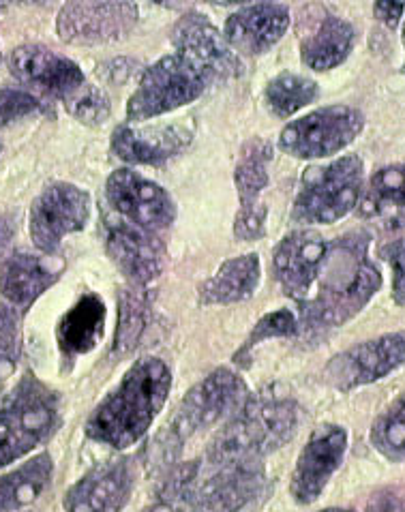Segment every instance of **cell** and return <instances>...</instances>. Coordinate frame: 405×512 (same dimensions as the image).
<instances>
[{"mask_svg": "<svg viewBox=\"0 0 405 512\" xmlns=\"http://www.w3.org/2000/svg\"><path fill=\"white\" fill-rule=\"evenodd\" d=\"M371 234L337 238L298 230L275 249L273 266L283 294L298 309V335L320 339L343 326L380 290L382 275L369 258Z\"/></svg>", "mask_w": 405, "mask_h": 512, "instance_id": "obj_1", "label": "cell"}, {"mask_svg": "<svg viewBox=\"0 0 405 512\" xmlns=\"http://www.w3.org/2000/svg\"><path fill=\"white\" fill-rule=\"evenodd\" d=\"M170 388L172 373L163 360H138L90 414L86 435L116 450L138 444L163 410Z\"/></svg>", "mask_w": 405, "mask_h": 512, "instance_id": "obj_2", "label": "cell"}, {"mask_svg": "<svg viewBox=\"0 0 405 512\" xmlns=\"http://www.w3.org/2000/svg\"><path fill=\"white\" fill-rule=\"evenodd\" d=\"M247 399L243 380L230 369H217L195 384L178 405L172 423L157 433L148 446V470L163 476L172 470L180 453L200 431L215 427L221 418L236 412Z\"/></svg>", "mask_w": 405, "mask_h": 512, "instance_id": "obj_3", "label": "cell"}, {"mask_svg": "<svg viewBox=\"0 0 405 512\" xmlns=\"http://www.w3.org/2000/svg\"><path fill=\"white\" fill-rule=\"evenodd\" d=\"M298 425L296 405L281 397H247L234 416L210 440L204 459L210 465L262 461L288 442Z\"/></svg>", "mask_w": 405, "mask_h": 512, "instance_id": "obj_4", "label": "cell"}, {"mask_svg": "<svg viewBox=\"0 0 405 512\" xmlns=\"http://www.w3.org/2000/svg\"><path fill=\"white\" fill-rule=\"evenodd\" d=\"M60 420V397L35 373L26 371L0 393V470L50 438Z\"/></svg>", "mask_w": 405, "mask_h": 512, "instance_id": "obj_5", "label": "cell"}, {"mask_svg": "<svg viewBox=\"0 0 405 512\" xmlns=\"http://www.w3.org/2000/svg\"><path fill=\"white\" fill-rule=\"evenodd\" d=\"M365 165L356 155H345L326 165L309 168L292 208V219L300 225H333L350 215L363 195Z\"/></svg>", "mask_w": 405, "mask_h": 512, "instance_id": "obj_6", "label": "cell"}, {"mask_svg": "<svg viewBox=\"0 0 405 512\" xmlns=\"http://www.w3.org/2000/svg\"><path fill=\"white\" fill-rule=\"evenodd\" d=\"M264 485V461L210 465L193 461V472L180 498L185 512H240Z\"/></svg>", "mask_w": 405, "mask_h": 512, "instance_id": "obj_7", "label": "cell"}, {"mask_svg": "<svg viewBox=\"0 0 405 512\" xmlns=\"http://www.w3.org/2000/svg\"><path fill=\"white\" fill-rule=\"evenodd\" d=\"M210 84L213 82L208 75L183 54L163 56L142 73L138 88L127 103V116L131 123H140L174 112L198 99Z\"/></svg>", "mask_w": 405, "mask_h": 512, "instance_id": "obj_8", "label": "cell"}, {"mask_svg": "<svg viewBox=\"0 0 405 512\" xmlns=\"http://www.w3.org/2000/svg\"><path fill=\"white\" fill-rule=\"evenodd\" d=\"M365 127V118L350 105H328L296 118L279 135V148L296 159H324L348 148Z\"/></svg>", "mask_w": 405, "mask_h": 512, "instance_id": "obj_9", "label": "cell"}, {"mask_svg": "<svg viewBox=\"0 0 405 512\" xmlns=\"http://www.w3.org/2000/svg\"><path fill=\"white\" fill-rule=\"evenodd\" d=\"M90 195L69 183L45 187L30 206V238L39 251L54 253L63 238L86 228Z\"/></svg>", "mask_w": 405, "mask_h": 512, "instance_id": "obj_10", "label": "cell"}, {"mask_svg": "<svg viewBox=\"0 0 405 512\" xmlns=\"http://www.w3.org/2000/svg\"><path fill=\"white\" fill-rule=\"evenodd\" d=\"M405 363V333H390L378 339L352 345L350 350L337 354L324 369L326 382L348 393L386 378Z\"/></svg>", "mask_w": 405, "mask_h": 512, "instance_id": "obj_11", "label": "cell"}, {"mask_svg": "<svg viewBox=\"0 0 405 512\" xmlns=\"http://www.w3.org/2000/svg\"><path fill=\"white\" fill-rule=\"evenodd\" d=\"M105 195H108V202L120 219L148 232L168 228L176 217V206L170 193L153 183V180L127 168L116 170L108 178Z\"/></svg>", "mask_w": 405, "mask_h": 512, "instance_id": "obj_12", "label": "cell"}, {"mask_svg": "<svg viewBox=\"0 0 405 512\" xmlns=\"http://www.w3.org/2000/svg\"><path fill=\"white\" fill-rule=\"evenodd\" d=\"M348 433L337 425H320L300 450L290 478V493L298 504H313L326 489L328 480L341 468Z\"/></svg>", "mask_w": 405, "mask_h": 512, "instance_id": "obj_13", "label": "cell"}, {"mask_svg": "<svg viewBox=\"0 0 405 512\" xmlns=\"http://www.w3.org/2000/svg\"><path fill=\"white\" fill-rule=\"evenodd\" d=\"M172 43L178 54L204 71L210 82L230 80L240 75V58L223 39L219 30L202 13L191 11L178 20L172 33Z\"/></svg>", "mask_w": 405, "mask_h": 512, "instance_id": "obj_14", "label": "cell"}, {"mask_svg": "<svg viewBox=\"0 0 405 512\" xmlns=\"http://www.w3.org/2000/svg\"><path fill=\"white\" fill-rule=\"evenodd\" d=\"M105 249L131 285L146 288L155 281L165 262V247L155 232L138 228L125 219L105 223Z\"/></svg>", "mask_w": 405, "mask_h": 512, "instance_id": "obj_15", "label": "cell"}, {"mask_svg": "<svg viewBox=\"0 0 405 512\" xmlns=\"http://www.w3.org/2000/svg\"><path fill=\"white\" fill-rule=\"evenodd\" d=\"M270 161H273V146L266 140H251L243 146L234 174L240 200L234 234L240 240H258L264 236L266 206L262 202V193L268 185Z\"/></svg>", "mask_w": 405, "mask_h": 512, "instance_id": "obj_16", "label": "cell"}, {"mask_svg": "<svg viewBox=\"0 0 405 512\" xmlns=\"http://www.w3.org/2000/svg\"><path fill=\"white\" fill-rule=\"evenodd\" d=\"M135 22L133 3H69L58 15V35L75 45L108 43L129 35Z\"/></svg>", "mask_w": 405, "mask_h": 512, "instance_id": "obj_17", "label": "cell"}, {"mask_svg": "<svg viewBox=\"0 0 405 512\" xmlns=\"http://www.w3.org/2000/svg\"><path fill=\"white\" fill-rule=\"evenodd\" d=\"M135 487L131 459H110L95 465L65 493V512H120Z\"/></svg>", "mask_w": 405, "mask_h": 512, "instance_id": "obj_18", "label": "cell"}, {"mask_svg": "<svg viewBox=\"0 0 405 512\" xmlns=\"http://www.w3.org/2000/svg\"><path fill=\"white\" fill-rule=\"evenodd\" d=\"M7 63L22 84L63 101L86 84L82 69L73 60L43 45H20L9 54Z\"/></svg>", "mask_w": 405, "mask_h": 512, "instance_id": "obj_19", "label": "cell"}, {"mask_svg": "<svg viewBox=\"0 0 405 512\" xmlns=\"http://www.w3.org/2000/svg\"><path fill=\"white\" fill-rule=\"evenodd\" d=\"M193 129L185 123L159 127L120 125L112 133V153L131 165H163L187 148Z\"/></svg>", "mask_w": 405, "mask_h": 512, "instance_id": "obj_20", "label": "cell"}, {"mask_svg": "<svg viewBox=\"0 0 405 512\" xmlns=\"http://www.w3.org/2000/svg\"><path fill=\"white\" fill-rule=\"evenodd\" d=\"M290 26V11L277 3L247 5L232 13L223 28V39L234 54L260 56L285 35Z\"/></svg>", "mask_w": 405, "mask_h": 512, "instance_id": "obj_21", "label": "cell"}, {"mask_svg": "<svg viewBox=\"0 0 405 512\" xmlns=\"http://www.w3.org/2000/svg\"><path fill=\"white\" fill-rule=\"evenodd\" d=\"M60 270L52 268L39 255L18 251L0 262V296L9 307L26 313L35 300L58 281Z\"/></svg>", "mask_w": 405, "mask_h": 512, "instance_id": "obj_22", "label": "cell"}, {"mask_svg": "<svg viewBox=\"0 0 405 512\" xmlns=\"http://www.w3.org/2000/svg\"><path fill=\"white\" fill-rule=\"evenodd\" d=\"M262 266L255 253L223 262L217 273L200 285V305H236L251 298L260 285Z\"/></svg>", "mask_w": 405, "mask_h": 512, "instance_id": "obj_23", "label": "cell"}, {"mask_svg": "<svg viewBox=\"0 0 405 512\" xmlns=\"http://www.w3.org/2000/svg\"><path fill=\"white\" fill-rule=\"evenodd\" d=\"M358 204L363 217L375 219L384 228H405V163L375 172Z\"/></svg>", "mask_w": 405, "mask_h": 512, "instance_id": "obj_24", "label": "cell"}, {"mask_svg": "<svg viewBox=\"0 0 405 512\" xmlns=\"http://www.w3.org/2000/svg\"><path fill=\"white\" fill-rule=\"evenodd\" d=\"M105 305L97 294H84L58 324L56 339L60 354L73 360L97 348L103 337Z\"/></svg>", "mask_w": 405, "mask_h": 512, "instance_id": "obj_25", "label": "cell"}, {"mask_svg": "<svg viewBox=\"0 0 405 512\" xmlns=\"http://www.w3.org/2000/svg\"><path fill=\"white\" fill-rule=\"evenodd\" d=\"M356 30L341 18H326L300 43V60L313 71H330L350 56Z\"/></svg>", "mask_w": 405, "mask_h": 512, "instance_id": "obj_26", "label": "cell"}, {"mask_svg": "<svg viewBox=\"0 0 405 512\" xmlns=\"http://www.w3.org/2000/svg\"><path fill=\"white\" fill-rule=\"evenodd\" d=\"M52 474V457L43 453L0 476V512H18L37 502L39 495L52 483Z\"/></svg>", "mask_w": 405, "mask_h": 512, "instance_id": "obj_27", "label": "cell"}, {"mask_svg": "<svg viewBox=\"0 0 405 512\" xmlns=\"http://www.w3.org/2000/svg\"><path fill=\"white\" fill-rule=\"evenodd\" d=\"M318 95L320 88L313 80L283 71L268 82L264 90V101L270 114H275L277 118H290L311 105L318 99Z\"/></svg>", "mask_w": 405, "mask_h": 512, "instance_id": "obj_28", "label": "cell"}, {"mask_svg": "<svg viewBox=\"0 0 405 512\" xmlns=\"http://www.w3.org/2000/svg\"><path fill=\"white\" fill-rule=\"evenodd\" d=\"M118 326H116V341L114 352L127 354L135 345L140 343L144 330L148 326V300L144 288H125L118 298Z\"/></svg>", "mask_w": 405, "mask_h": 512, "instance_id": "obj_29", "label": "cell"}, {"mask_svg": "<svg viewBox=\"0 0 405 512\" xmlns=\"http://www.w3.org/2000/svg\"><path fill=\"white\" fill-rule=\"evenodd\" d=\"M371 444L390 461L405 459V393L390 403L375 420Z\"/></svg>", "mask_w": 405, "mask_h": 512, "instance_id": "obj_30", "label": "cell"}, {"mask_svg": "<svg viewBox=\"0 0 405 512\" xmlns=\"http://www.w3.org/2000/svg\"><path fill=\"white\" fill-rule=\"evenodd\" d=\"M298 335V318L296 313L290 309H279L264 315V318L255 324V328L251 330V335L247 337V341L243 343L234 354V363L249 367V356L253 352L255 345L264 343L266 339H275V337H296Z\"/></svg>", "mask_w": 405, "mask_h": 512, "instance_id": "obj_31", "label": "cell"}, {"mask_svg": "<svg viewBox=\"0 0 405 512\" xmlns=\"http://www.w3.org/2000/svg\"><path fill=\"white\" fill-rule=\"evenodd\" d=\"M22 354L20 311L0 305V384L11 378Z\"/></svg>", "mask_w": 405, "mask_h": 512, "instance_id": "obj_32", "label": "cell"}, {"mask_svg": "<svg viewBox=\"0 0 405 512\" xmlns=\"http://www.w3.org/2000/svg\"><path fill=\"white\" fill-rule=\"evenodd\" d=\"M65 108L73 118H78L84 125H103L110 116V99L101 88L93 84H84L71 97L65 99Z\"/></svg>", "mask_w": 405, "mask_h": 512, "instance_id": "obj_33", "label": "cell"}, {"mask_svg": "<svg viewBox=\"0 0 405 512\" xmlns=\"http://www.w3.org/2000/svg\"><path fill=\"white\" fill-rule=\"evenodd\" d=\"M41 108V101L35 95L26 93V90L0 88V127L35 114Z\"/></svg>", "mask_w": 405, "mask_h": 512, "instance_id": "obj_34", "label": "cell"}, {"mask_svg": "<svg viewBox=\"0 0 405 512\" xmlns=\"http://www.w3.org/2000/svg\"><path fill=\"white\" fill-rule=\"evenodd\" d=\"M378 255L393 270V300L399 307H405V238L384 243Z\"/></svg>", "mask_w": 405, "mask_h": 512, "instance_id": "obj_35", "label": "cell"}, {"mask_svg": "<svg viewBox=\"0 0 405 512\" xmlns=\"http://www.w3.org/2000/svg\"><path fill=\"white\" fill-rule=\"evenodd\" d=\"M373 11L378 15V20H382L388 28H397L405 11V3H375Z\"/></svg>", "mask_w": 405, "mask_h": 512, "instance_id": "obj_36", "label": "cell"}, {"mask_svg": "<svg viewBox=\"0 0 405 512\" xmlns=\"http://www.w3.org/2000/svg\"><path fill=\"white\" fill-rule=\"evenodd\" d=\"M142 512H185V510L180 508L176 502L159 498V495H157V500H155L153 504H150L148 508H144Z\"/></svg>", "mask_w": 405, "mask_h": 512, "instance_id": "obj_37", "label": "cell"}, {"mask_svg": "<svg viewBox=\"0 0 405 512\" xmlns=\"http://www.w3.org/2000/svg\"><path fill=\"white\" fill-rule=\"evenodd\" d=\"M9 238H11V228L3 219H0V249L9 243Z\"/></svg>", "mask_w": 405, "mask_h": 512, "instance_id": "obj_38", "label": "cell"}, {"mask_svg": "<svg viewBox=\"0 0 405 512\" xmlns=\"http://www.w3.org/2000/svg\"><path fill=\"white\" fill-rule=\"evenodd\" d=\"M318 512H354V510H348V508H326V510H318Z\"/></svg>", "mask_w": 405, "mask_h": 512, "instance_id": "obj_39", "label": "cell"}, {"mask_svg": "<svg viewBox=\"0 0 405 512\" xmlns=\"http://www.w3.org/2000/svg\"><path fill=\"white\" fill-rule=\"evenodd\" d=\"M403 45H405V26H403ZM405 67V65H403Z\"/></svg>", "mask_w": 405, "mask_h": 512, "instance_id": "obj_40", "label": "cell"}, {"mask_svg": "<svg viewBox=\"0 0 405 512\" xmlns=\"http://www.w3.org/2000/svg\"><path fill=\"white\" fill-rule=\"evenodd\" d=\"M5 9V5H0V11H3Z\"/></svg>", "mask_w": 405, "mask_h": 512, "instance_id": "obj_41", "label": "cell"}]
</instances>
